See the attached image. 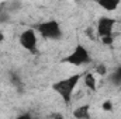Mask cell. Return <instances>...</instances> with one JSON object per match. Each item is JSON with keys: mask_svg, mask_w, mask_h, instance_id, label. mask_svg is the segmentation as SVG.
<instances>
[{"mask_svg": "<svg viewBox=\"0 0 121 119\" xmlns=\"http://www.w3.org/2000/svg\"><path fill=\"white\" fill-rule=\"evenodd\" d=\"M114 25H116V21L110 17H103L99 20L97 23V34L101 36V38H107V36H111L113 35V31H114Z\"/></svg>", "mask_w": 121, "mask_h": 119, "instance_id": "obj_5", "label": "cell"}, {"mask_svg": "<svg viewBox=\"0 0 121 119\" xmlns=\"http://www.w3.org/2000/svg\"><path fill=\"white\" fill-rule=\"evenodd\" d=\"M90 60V55L83 45H76L75 49L66 56V62L72 66H82Z\"/></svg>", "mask_w": 121, "mask_h": 119, "instance_id": "obj_2", "label": "cell"}, {"mask_svg": "<svg viewBox=\"0 0 121 119\" xmlns=\"http://www.w3.org/2000/svg\"><path fill=\"white\" fill-rule=\"evenodd\" d=\"M73 116L76 119H90V108L89 105H82L73 111Z\"/></svg>", "mask_w": 121, "mask_h": 119, "instance_id": "obj_6", "label": "cell"}, {"mask_svg": "<svg viewBox=\"0 0 121 119\" xmlns=\"http://www.w3.org/2000/svg\"><path fill=\"white\" fill-rule=\"evenodd\" d=\"M78 81H79V77H78V76H73V77L60 80V81H58V83L54 84V90H55L60 97L68 102V101L70 99V97H72L75 88H76Z\"/></svg>", "mask_w": 121, "mask_h": 119, "instance_id": "obj_1", "label": "cell"}, {"mask_svg": "<svg viewBox=\"0 0 121 119\" xmlns=\"http://www.w3.org/2000/svg\"><path fill=\"white\" fill-rule=\"evenodd\" d=\"M103 109H104V111H110V109H111V104H110L108 101L104 102V104H103Z\"/></svg>", "mask_w": 121, "mask_h": 119, "instance_id": "obj_9", "label": "cell"}, {"mask_svg": "<svg viewBox=\"0 0 121 119\" xmlns=\"http://www.w3.org/2000/svg\"><path fill=\"white\" fill-rule=\"evenodd\" d=\"M38 32L41 36L49 38V39H56L60 36V25L56 21H45L38 25Z\"/></svg>", "mask_w": 121, "mask_h": 119, "instance_id": "obj_3", "label": "cell"}, {"mask_svg": "<svg viewBox=\"0 0 121 119\" xmlns=\"http://www.w3.org/2000/svg\"><path fill=\"white\" fill-rule=\"evenodd\" d=\"M18 119H31V118H30V116H28V115H23L21 118H18Z\"/></svg>", "mask_w": 121, "mask_h": 119, "instance_id": "obj_10", "label": "cell"}, {"mask_svg": "<svg viewBox=\"0 0 121 119\" xmlns=\"http://www.w3.org/2000/svg\"><path fill=\"white\" fill-rule=\"evenodd\" d=\"M99 6L103 7L106 11H114V10L118 7V1H114V0H106V1H100Z\"/></svg>", "mask_w": 121, "mask_h": 119, "instance_id": "obj_7", "label": "cell"}, {"mask_svg": "<svg viewBox=\"0 0 121 119\" xmlns=\"http://www.w3.org/2000/svg\"><path fill=\"white\" fill-rule=\"evenodd\" d=\"M18 42H20V45L24 48V49H27V51H30V52H34L35 49H37V46H38V36H37V32L34 30H28L23 31L21 34H20V36H18Z\"/></svg>", "mask_w": 121, "mask_h": 119, "instance_id": "obj_4", "label": "cell"}, {"mask_svg": "<svg viewBox=\"0 0 121 119\" xmlns=\"http://www.w3.org/2000/svg\"><path fill=\"white\" fill-rule=\"evenodd\" d=\"M83 81H85V86H86L87 88H90V90L96 88V77H94V74L87 73V74L83 77Z\"/></svg>", "mask_w": 121, "mask_h": 119, "instance_id": "obj_8", "label": "cell"}]
</instances>
